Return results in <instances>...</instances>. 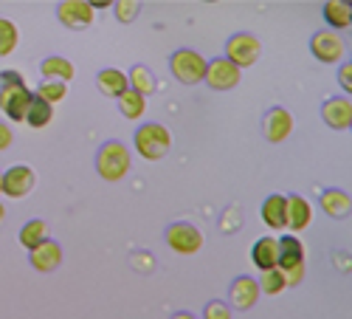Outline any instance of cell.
<instances>
[{
  "label": "cell",
  "instance_id": "6da1fadb",
  "mask_svg": "<svg viewBox=\"0 0 352 319\" xmlns=\"http://www.w3.org/2000/svg\"><path fill=\"white\" fill-rule=\"evenodd\" d=\"M32 91L20 71H0V110L9 122H23L25 110L32 105Z\"/></svg>",
  "mask_w": 352,
  "mask_h": 319
},
{
  "label": "cell",
  "instance_id": "7a4b0ae2",
  "mask_svg": "<svg viewBox=\"0 0 352 319\" xmlns=\"http://www.w3.org/2000/svg\"><path fill=\"white\" fill-rule=\"evenodd\" d=\"M130 167H133V156H130L124 141L110 138V141H104L99 147V153H96V172H99V178L116 184V181H122L127 176Z\"/></svg>",
  "mask_w": 352,
  "mask_h": 319
},
{
  "label": "cell",
  "instance_id": "3957f363",
  "mask_svg": "<svg viewBox=\"0 0 352 319\" xmlns=\"http://www.w3.org/2000/svg\"><path fill=\"white\" fill-rule=\"evenodd\" d=\"M133 144H135V153L146 161H161L166 158V153L172 150V133L158 125V122H144L135 127V136H133Z\"/></svg>",
  "mask_w": 352,
  "mask_h": 319
},
{
  "label": "cell",
  "instance_id": "277c9868",
  "mask_svg": "<svg viewBox=\"0 0 352 319\" xmlns=\"http://www.w3.org/2000/svg\"><path fill=\"white\" fill-rule=\"evenodd\" d=\"M169 68L181 85L192 88V85H200L203 76H206V56L195 48H178L169 56Z\"/></svg>",
  "mask_w": 352,
  "mask_h": 319
},
{
  "label": "cell",
  "instance_id": "5b68a950",
  "mask_svg": "<svg viewBox=\"0 0 352 319\" xmlns=\"http://www.w3.org/2000/svg\"><path fill=\"white\" fill-rule=\"evenodd\" d=\"M164 240L175 254L192 257V254H197L203 249V231L189 220H175V223L166 226Z\"/></svg>",
  "mask_w": 352,
  "mask_h": 319
},
{
  "label": "cell",
  "instance_id": "8992f818",
  "mask_svg": "<svg viewBox=\"0 0 352 319\" xmlns=\"http://www.w3.org/2000/svg\"><path fill=\"white\" fill-rule=\"evenodd\" d=\"M262 56V43L256 34L251 32H237L231 34L228 43H226V60L234 65V68H251L256 60Z\"/></svg>",
  "mask_w": 352,
  "mask_h": 319
},
{
  "label": "cell",
  "instance_id": "52a82bcc",
  "mask_svg": "<svg viewBox=\"0 0 352 319\" xmlns=\"http://www.w3.org/2000/svg\"><path fill=\"white\" fill-rule=\"evenodd\" d=\"M310 51L318 63L324 65H333V63H341L344 56V37L338 32H330V28H321L310 37Z\"/></svg>",
  "mask_w": 352,
  "mask_h": 319
},
{
  "label": "cell",
  "instance_id": "ba28073f",
  "mask_svg": "<svg viewBox=\"0 0 352 319\" xmlns=\"http://www.w3.org/2000/svg\"><path fill=\"white\" fill-rule=\"evenodd\" d=\"M243 79V71L234 68L226 56H217V60L206 63V76H203V82L209 85L212 91H234Z\"/></svg>",
  "mask_w": 352,
  "mask_h": 319
},
{
  "label": "cell",
  "instance_id": "9c48e42d",
  "mask_svg": "<svg viewBox=\"0 0 352 319\" xmlns=\"http://www.w3.org/2000/svg\"><path fill=\"white\" fill-rule=\"evenodd\" d=\"M37 187V176H34V169L28 167V164H14L3 172V195L9 198H25V195H32V189Z\"/></svg>",
  "mask_w": 352,
  "mask_h": 319
},
{
  "label": "cell",
  "instance_id": "30bf717a",
  "mask_svg": "<svg viewBox=\"0 0 352 319\" xmlns=\"http://www.w3.org/2000/svg\"><path fill=\"white\" fill-rule=\"evenodd\" d=\"M259 285L254 277L248 274H240V277H234L231 288H228V308L234 311H251L256 302H259Z\"/></svg>",
  "mask_w": 352,
  "mask_h": 319
},
{
  "label": "cell",
  "instance_id": "8fae6325",
  "mask_svg": "<svg viewBox=\"0 0 352 319\" xmlns=\"http://www.w3.org/2000/svg\"><path fill=\"white\" fill-rule=\"evenodd\" d=\"M56 20H60L65 28H74V32H82L94 23V9L87 0H63L56 6Z\"/></svg>",
  "mask_w": 352,
  "mask_h": 319
},
{
  "label": "cell",
  "instance_id": "7c38bea8",
  "mask_svg": "<svg viewBox=\"0 0 352 319\" xmlns=\"http://www.w3.org/2000/svg\"><path fill=\"white\" fill-rule=\"evenodd\" d=\"M262 133H265V138L271 144L287 141L290 133H293V116H290V110L287 107H279V105L271 107L265 113V119H262Z\"/></svg>",
  "mask_w": 352,
  "mask_h": 319
},
{
  "label": "cell",
  "instance_id": "4fadbf2b",
  "mask_svg": "<svg viewBox=\"0 0 352 319\" xmlns=\"http://www.w3.org/2000/svg\"><path fill=\"white\" fill-rule=\"evenodd\" d=\"M28 263H32V269L40 271V274H51V271H56L63 266V246L48 238L37 249L28 251Z\"/></svg>",
  "mask_w": 352,
  "mask_h": 319
},
{
  "label": "cell",
  "instance_id": "5bb4252c",
  "mask_svg": "<svg viewBox=\"0 0 352 319\" xmlns=\"http://www.w3.org/2000/svg\"><path fill=\"white\" fill-rule=\"evenodd\" d=\"M321 119L333 130H349L352 127V102L349 96H330L321 105Z\"/></svg>",
  "mask_w": 352,
  "mask_h": 319
},
{
  "label": "cell",
  "instance_id": "9a60e30c",
  "mask_svg": "<svg viewBox=\"0 0 352 319\" xmlns=\"http://www.w3.org/2000/svg\"><path fill=\"white\" fill-rule=\"evenodd\" d=\"M285 209H287V229L290 231H302L310 226L313 220V207H310V200L299 192H293V195H285Z\"/></svg>",
  "mask_w": 352,
  "mask_h": 319
},
{
  "label": "cell",
  "instance_id": "2e32d148",
  "mask_svg": "<svg viewBox=\"0 0 352 319\" xmlns=\"http://www.w3.org/2000/svg\"><path fill=\"white\" fill-rule=\"evenodd\" d=\"M251 263L259 271L279 269V240L276 238H259L251 249Z\"/></svg>",
  "mask_w": 352,
  "mask_h": 319
},
{
  "label": "cell",
  "instance_id": "e0dca14e",
  "mask_svg": "<svg viewBox=\"0 0 352 319\" xmlns=\"http://www.w3.org/2000/svg\"><path fill=\"white\" fill-rule=\"evenodd\" d=\"M279 240V271L305 266V243L296 235H282Z\"/></svg>",
  "mask_w": 352,
  "mask_h": 319
},
{
  "label": "cell",
  "instance_id": "ac0fdd59",
  "mask_svg": "<svg viewBox=\"0 0 352 319\" xmlns=\"http://www.w3.org/2000/svg\"><path fill=\"white\" fill-rule=\"evenodd\" d=\"M318 207L324 209V215H330V218H338V220H341V218H349L352 198H349V192H344V189L333 187V189H324V192H321Z\"/></svg>",
  "mask_w": 352,
  "mask_h": 319
},
{
  "label": "cell",
  "instance_id": "d6986e66",
  "mask_svg": "<svg viewBox=\"0 0 352 319\" xmlns=\"http://www.w3.org/2000/svg\"><path fill=\"white\" fill-rule=\"evenodd\" d=\"M96 85H99V94L110 96V99H119L122 94L130 91V85H127V74L119 71V68H102L96 74Z\"/></svg>",
  "mask_w": 352,
  "mask_h": 319
},
{
  "label": "cell",
  "instance_id": "ffe728a7",
  "mask_svg": "<svg viewBox=\"0 0 352 319\" xmlns=\"http://www.w3.org/2000/svg\"><path fill=\"white\" fill-rule=\"evenodd\" d=\"M262 220L274 231H285L287 229V209H285V195H268L262 200Z\"/></svg>",
  "mask_w": 352,
  "mask_h": 319
},
{
  "label": "cell",
  "instance_id": "44dd1931",
  "mask_svg": "<svg viewBox=\"0 0 352 319\" xmlns=\"http://www.w3.org/2000/svg\"><path fill=\"white\" fill-rule=\"evenodd\" d=\"M40 74H43V79H56V82H71L74 76H76V68H74V63L71 60H65V56H45V60L40 63Z\"/></svg>",
  "mask_w": 352,
  "mask_h": 319
},
{
  "label": "cell",
  "instance_id": "7402d4cb",
  "mask_svg": "<svg viewBox=\"0 0 352 319\" xmlns=\"http://www.w3.org/2000/svg\"><path fill=\"white\" fill-rule=\"evenodd\" d=\"M321 12H324L330 32H336V28H349V23H352V3L349 0H327Z\"/></svg>",
  "mask_w": 352,
  "mask_h": 319
},
{
  "label": "cell",
  "instance_id": "603a6c76",
  "mask_svg": "<svg viewBox=\"0 0 352 319\" xmlns=\"http://www.w3.org/2000/svg\"><path fill=\"white\" fill-rule=\"evenodd\" d=\"M127 85H130V91H135V94H141L144 99L146 96H150L153 91H155V74L150 71V68H146V65H133L130 68V74H127Z\"/></svg>",
  "mask_w": 352,
  "mask_h": 319
},
{
  "label": "cell",
  "instance_id": "cb8c5ba5",
  "mask_svg": "<svg viewBox=\"0 0 352 319\" xmlns=\"http://www.w3.org/2000/svg\"><path fill=\"white\" fill-rule=\"evenodd\" d=\"M43 240H48V223L40 220V218L25 220L23 229H20V246L32 251V249H37Z\"/></svg>",
  "mask_w": 352,
  "mask_h": 319
},
{
  "label": "cell",
  "instance_id": "d4e9b609",
  "mask_svg": "<svg viewBox=\"0 0 352 319\" xmlns=\"http://www.w3.org/2000/svg\"><path fill=\"white\" fill-rule=\"evenodd\" d=\"M54 119V107L45 102V99H40V96H32V105H28V110H25V125L28 127H34V130H43L48 122Z\"/></svg>",
  "mask_w": 352,
  "mask_h": 319
},
{
  "label": "cell",
  "instance_id": "484cf974",
  "mask_svg": "<svg viewBox=\"0 0 352 319\" xmlns=\"http://www.w3.org/2000/svg\"><path fill=\"white\" fill-rule=\"evenodd\" d=\"M119 110H122V116L124 119H144V113H146V99L141 96V94H135V91H127V94H122L119 96Z\"/></svg>",
  "mask_w": 352,
  "mask_h": 319
},
{
  "label": "cell",
  "instance_id": "4316f807",
  "mask_svg": "<svg viewBox=\"0 0 352 319\" xmlns=\"http://www.w3.org/2000/svg\"><path fill=\"white\" fill-rule=\"evenodd\" d=\"M34 96L45 99V102L54 107V105H60V102L68 96V85H65V82H56V79H43V82L37 85Z\"/></svg>",
  "mask_w": 352,
  "mask_h": 319
},
{
  "label": "cell",
  "instance_id": "83f0119b",
  "mask_svg": "<svg viewBox=\"0 0 352 319\" xmlns=\"http://www.w3.org/2000/svg\"><path fill=\"white\" fill-rule=\"evenodd\" d=\"M256 285H259V294L276 297V294H282L285 288H287V280H285V274L279 269H271V271H262V277L256 280Z\"/></svg>",
  "mask_w": 352,
  "mask_h": 319
},
{
  "label": "cell",
  "instance_id": "f1b7e54d",
  "mask_svg": "<svg viewBox=\"0 0 352 319\" xmlns=\"http://www.w3.org/2000/svg\"><path fill=\"white\" fill-rule=\"evenodd\" d=\"M17 43H20V32H17V25H14L9 17H0V56L14 54Z\"/></svg>",
  "mask_w": 352,
  "mask_h": 319
},
{
  "label": "cell",
  "instance_id": "f546056e",
  "mask_svg": "<svg viewBox=\"0 0 352 319\" xmlns=\"http://www.w3.org/2000/svg\"><path fill=\"white\" fill-rule=\"evenodd\" d=\"M113 12H116V20L119 23H133L141 12V3L138 0H119V3H113Z\"/></svg>",
  "mask_w": 352,
  "mask_h": 319
},
{
  "label": "cell",
  "instance_id": "4dcf8cb0",
  "mask_svg": "<svg viewBox=\"0 0 352 319\" xmlns=\"http://www.w3.org/2000/svg\"><path fill=\"white\" fill-rule=\"evenodd\" d=\"M203 319H231V308H228V302L212 300L206 308H203Z\"/></svg>",
  "mask_w": 352,
  "mask_h": 319
},
{
  "label": "cell",
  "instance_id": "1f68e13d",
  "mask_svg": "<svg viewBox=\"0 0 352 319\" xmlns=\"http://www.w3.org/2000/svg\"><path fill=\"white\" fill-rule=\"evenodd\" d=\"M338 82H341V88L346 91V96L352 94V63L346 60V63H341V68H338Z\"/></svg>",
  "mask_w": 352,
  "mask_h": 319
},
{
  "label": "cell",
  "instance_id": "d6a6232c",
  "mask_svg": "<svg viewBox=\"0 0 352 319\" xmlns=\"http://www.w3.org/2000/svg\"><path fill=\"white\" fill-rule=\"evenodd\" d=\"M282 274H285V280H287V288H293V285H302V280H305V266L287 269V271H282Z\"/></svg>",
  "mask_w": 352,
  "mask_h": 319
},
{
  "label": "cell",
  "instance_id": "836d02e7",
  "mask_svg": "<svg viewBox=\"0 0 352 319\" xmlns=\"http://www.w3.org/2000/svg\"><path fill=\"white\" fill-rule=\"evenodd\" d=\"M12 141H14V133H12V127H9L6 122H0V153H3V150H9V147H12Z\"/></svg>",
  "mask_w": 352,
  "mask_h": 319
},
{
  "label": "cell",
  "instance_id": "e575fe53",
  "mask_svg": "<svg viewBox=\"0 0 352 319\" xmlns=\"http://www.w3.org/2000/svg\"><path fill=\"white\" fill-rule=\"evenodd\" d=\"M107 6H113L110 0H91V9H94V12H96V9L102 12V9H107Z\"/></svg>",
  "mask_w": 352,
  "mask_h": 319
},
{
  "label": "cell",
  "instance_id": "d590c367",
  "mask_svg": "<svg viewBox=\"0 0 352 319\" xmlns=\"http://www.w3.org/2000/svg\"><path fill=\"white\" fill-rule=\"evenodd\" d=\"M172 319H197V316H195V313H189V311H178Z\"/></svg>",
  "mask_w": 352,
  "mask_h": 319
},
{
  "label": "cell",
  "instance_id": "8d00e7d4",
  "mask_svg": "<svg viewBox=\"0 0 352 319\" xmlns=\"http://www.w3.org/2000/svg\"><path fill=\"white\" fill-rule=\"evenodd\" d=\"M3 218H6V207H3V204H0V220H3Z\"/></svg>",
  "mask_w": 352,
  "mask_h": 319
},
{
  "label": "cell",
  "instance_id": "74e56055",
  "mask_svg": "<svg viewBox=\"0 0 352 319\" xmlns=\"http://www.w3.org/2000/svg\"><path fill=\"white\" fill-rule=\"evenodd\" d=\"M0 195H3V172H0Z\"/></svg>",
  "mask_w": 352,
  "mask_h": 319
}]
</instances>
